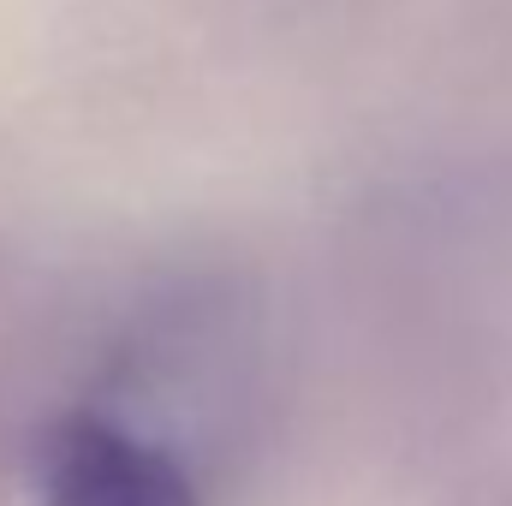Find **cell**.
I'll return each mask as SVG.
<instances>
[{"label":"cell","mask_w":512,"mask_h":506,"mask_svg":"<svg viewBox=\"0 0 512 506\" xmlns=\"http://www.w3.org/2000/svg\"><path fill=\"white\" fill-rule=\"evenodd\" d=\"M42 506H203L191 471L108 411H66L36 441Z\"/></svg>","instance_id":"obj_1"}]
</instances>
